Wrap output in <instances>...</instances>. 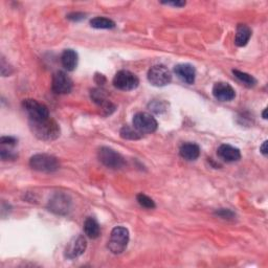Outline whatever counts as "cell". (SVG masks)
Instances as JSON below:
<instances>
[{"instance_id":"cell-31","label":"cell","mask_w":268,"mask_h":268,"mask_svg":"<svg viewBox=\"0 0 268 268\" xmlns=\"http://www.w3.org/2000/svg\"><path fill=\"white\" fill-rule=\"evenodd\" d=\"M262 116H263L264 120H267V109H266V108L264 109V111H263V113H262Z\"/></svg>"},{"instance_id":"cell-9","label":"cell","mask_w":268,"mask_h":268,"mask_svg":"<svg viewBox=\"0 0 268 268\" xmlns=\"http://www.w3.org/2000/svg\"><path fill=\"white\" fill-rule=\"evenodd\" d=\"M53 91L57 94H67L72 91L73 81L64 72H56L52 81Z\"/></svg>"},{"instance_id":"cell-5","label":"cell","mask_w":268,"mask_h":268,"mask_svg":"<svg viewBox=\"0 0 268 268\" xmlns=\"http://www.w3.org/2000/svg\"><path fill=\"white\" fill-rule=\"evenodd\" d=\"M22 107L28 115L29 121H41L49 117L47 107L33 98H26L22 102Z\"/></svg>"},{"instance_id":"cell-26","label":"cell","mask_w":268,"mask_h":268,"mask_svg":"<svg viewBox=\"0 0 268 268\" xmlns=\"http://www.w3.org/2000/svg\"><path fill=\"white\" fill-rule=\"evenodd\" d=\"M0 154H1V160L2 161H8V160H16L17 155L15 153H13L12 151H7L4 150V149H1V151H0Z\"/></svg>"},{"instance_id":"cell-14","label":"cell","mask_w":268,"mask_h":268,"mask_svg":"<svg viewBox=\"0 0 268 268\" xmlns=\"http://www.w3.org/2000/svg\"><path fill=\"white\" fill-rule=\"evenodd\" d=\"M217 154L221 160H223L226 163H235L241 158V152L239 149L226 144H223L218 148Z\"/></svg>"},{"instance_id":"cell-4","label":"cell","mask_w":268,"mask_h":268,"mask_svg":"<svg viewBox=\"0 0 268 268\" xmlns=\"http://www.w3.org/2000/svg\"><path fill=\"white\" fill-rule=\"evenodd\" d=\"M98 160L110 169H121L125 166V158L117 151L109 147H102L97 153Z\"/></svg>"},{"instance_id":"cell-24","label":"cell","mask_w":268,"mask_h":268,"mask_svg":"<svg viewBox=\"0 0 268 268\" xmlns=\"http://www.w3.org/2000/svg\"><path fill=\"white\" fill-rule=\"evenodd\" d=\"M215 214L223 218V219H233L235 217L234 212H232L231 210H227V208H220V210H218Z\"/></svg>"},{"instance_id":"cell-3","label":"cell","mask_w":268,"mask_h":268,"mask_svg":"<svg viewBox=\"0 0 268 268\" xmlns=\"http://www.w3.org/2000/svg\"><path fill=\"white\" fill-rule=\"evenodd\" d=\"M129 239H130V236H129V231L126 227H114L111 232L110 239L108 241L109 251L115 255L122 254L128 246Z\"/></svg>"},{"instance_id":"cell-23","label":"cell","mask_w":268,"mask_h":268,"mask_svg":"<svg viewBox=\"0 0 268 268\" xmlns=\"http://www.w3.org/2000/svg\"><path fill=\"white\" fill-rule=\"evenodd\" d=\"M136 199H137L138 203H140L143 207L149 208V210H150V208L152 210V208H155V206H156L155 205V202L153 201V199H151L150 197L145 195V194H143V193L138 194L136 196Z\"/></svg>"},{"instance_id":"cell-11","label":"cell","mask_w":268,"mask_h":268,"mask_svg":"<svg viewBox=\"0 0 268 268\" xmlns=\"http://www.w3.org/2000/svg\"><path fill=\"white\" fill-rule=\"evenodd\" d=\"M71 205L72 201L69 199V197L62 193L56 194L48 202L49 211L59 215L67 214L69 212V208H71Z\"/></svg>"},{"instance_id":"cell-28","label":"cell","mask_w":268,"mask_h":268,"mask_svg":"<svg viewBox=\"0 0 268 268\" xmlns=\"http://www.w3.org/2000/svg\"><path fill=\"white\" fill-rule=\"evenodd\" d=\"M67 18L71 19V20H74V21H79V20H82V19H84L85 15L83 13H72L67 16Z\"/></svg>"},{"instance_id":"cell-13","label":"cell","mask_w":268,"mask_h":268,"mask_svg":"<svg viewBox=\"0 0 268 268\" xmlns=\"http://www.w3.org/2000/svg\"><path fill=\"white\" fill-rule=\"evenodd\" d=\"M91 98L95 104L102 108V111L105 115H110L115 110V106L107 100L106 94L101 89H93L91 91Z\"/></svg>"},{"instance_id":"cell-18","label":"cell","mask_w":268,"mask_h":268,"mask_svg":"<svg viewBox=\"0 0 268 268\" xmlns=\"http://www.w3.org/2000/svg\"><path fill=\"white\" fill-rule=\"evenodd\" d=\"M61 63L68 72H73L78 65V54L74 49H65L61 56Z\"/></svg>"},{"instance_id":"cell-21","label":"cell","mask_w":268,"mask_h":268,"mask_svg":"<svg viewBox=\"0 0 268 268\" xmlns=\"http://www.w3.org/2000/svg\"><path fill=\"white\" fill-rule=\"evenodd\" d=\"M120 134H121V137L124 138V140H129V141H136V140H140V138L142 137V133L138 132L134 127L132 128L130 126H124L121 129Z\"/></svg>"},{"instance_id":"cell-22","label":"cell","mask_w":268,"mask_h":268,"mask_svg":"<svg viewBox=\"0 0 268 268\" xmlns=\"http://www.w3.org/2000/svg\"><path fill=\"white\" fill-rule=\"evenodd\" d=\"M233 74L238 79V80H239L241 83H243L244 85H246L247 87H254L257 84V80L250 74L237 71V69H234Z\"/></svg>"},{"instance_id":"cell-16","label":"cell","mask_w":268,"mask_h":268,"mask_svg":"<svg viewBox=\"0 0 268 268\" xmlns=\"http://www.w3.org/2000/svg\"><path fill=\"white\" fill-rule=\"evenodd\" d=\"M180 156L185 161L193 162L196 161L200 155V148L194 143H186L183 144L179 149Z\"/></svg>"},{"instance_id":"cell-7","label":"cell","mask_w":268,"mask_h":268,"mask_svg":"<svg viewBox=\"0 0 268 268\" xmlns=\"http://www.w3.org/2000/svg\"><path fill=\"white\" fill-rule=\"evenodd\" d=\"M138 84H140L138 78L129 71H120L116 73L113 79V85L117 89L124 91L133 90V89L137 88Z\"/></svg>"},{"instance_id":"cell-8","label":"cell","mask_w":268,"mask_h":268,"mask_svg":"<svg viewBox=\"0 0 268 268\" xmlns=\"http://www.w3.org/2000/svg\"><path fill=\"white\" fill-rule=\"evenodd\" d=\"M133 127L140 133H153L158 127L157 121L149 113L140 112L133 117Z\"/></svg>"},{"instance_id":"cell-17","label":"cell","mask_w":268,"mask_h":268,"mask_svg":"<svg viewBox=\"0 0 268 268\" xmlns=\"http://www.w3.org/2000/svg\"><path fill=\"white\" fill-rule=\"evenodd\" d=\"M252 37V29L245 24H239L237 27L235 44L239 47L245 46Z\"/></svg>"},{"instance_id":"cell-19","label":"cell","mask_w":268,"mask_h":268,"mask_svg":"<svg viewBox=\"0 0 268 268\" xmlns=\"http://www.w3.org/2000/svg\"><path fill=\"white\" fill-rule=\"evenodd\" d=\"M84 232L85 235L90 238V239H96L101 234L100 224L97 223L94 218L88 217L84 222Z\"/></svg>"},{"instance_id":"cell-27","label":"cell","mask_w":268,"mask_h":268,"mask_svg":"<svg viewBox=\"0 0 268 268\" xmlns=\"http://www.w3.org/2000/svg\"><path fill=\"white\" fill-rule=\"evenodd\" d=\"M17 140L13 136H2L0 138V143L2 145H8V146H15L17 144Z\"/></svg>"},{"instance_id":"cell-15","label":"cell","mask_w":268,"mask_h":268,"mask_svg":"<svg viewBox=\"0 0 268 268\" xmlns=\"http://www.w3.org/2000/svg\"><path fill=\"white\" fill-rule=\"evenodd\" d=\"M174 73L186 84H193L195 82L196 71L195 67L191 64H178L174 68Z\"/></svg>"},{"instance_id":"cell-10","label":"cell","mask_w":268,"mask_h":268,"mask_svg":"<svg viewBox=\"0 0 268 268\" xmlns=\"http://www.w3.org/2000/svg\"><path fill=\"white\" fill-rule=\"evenodd\" d=\"M87 248V241L84 238V236L79 235L77 237H74L73 239L69 241L65 248V258L67 259H76V258L80 257L83 255Z\"/></svg>"},{"instance_id":"cell-1","label":"cell","mask_w":268,"mask_h":268,"mask_svg":"<svg viewBox=\"0 0 268 268\" xmlns=\"http://www.w3.org/2000/svg\"><path fill=\"white\" fill-rule=\"evenodd\" d=\"M29 128L37 138L46 142L57 140L61 132L57 122L51 117L41 121H29Z\"/></svg>"},{"instance_id":"cell-20","label":"cell","mask_w":268,"mask_h":268,"mask_svg":"<svg viewBox=\"0 0 268 268\" xmlns=\"http://www.w3.org/2000/svg\"><path fill=\"white\" fill-rule=\"evenodd\" d=\"M90 25L97 29H111L115 27L114 21L105 17H95L90 20Z\"/></svg>"},{"instance_id":"cell-12","label":"cell","mask_w":268,"mask_h":268,"mask_svg":"<svg viewBox=\"0 0 268 268\" xmlns=\"http://www.w3.org/2000/svg\"><path fill=\"white\" fill-rule=\"evenodd\" d=\"M213 95L218 101L230 102L233 101L236 96L235 89L225 82H218L213 87Z\"/></svg>"},{"instance_id":"cell-25","label":"cell","mask_w":268,"mask_h":268,"mask_svg":"<svg viewBox=\"0 0 268 268\" xmlns=\"http://www.w3.org/2000/svg\"><path fill=\"white\" fill-rule=\"evenodd\" d=\"M0 69H1V75L3 77L11 76L13 74V68L8 65V63L5 62L3 57L1 58V67H0Z\"/></svg>"},{"instance_id":"cell-30","label":"cell","mask_w":268,"mask_h":268,"mask_svg":"<svg viewBox=\"0 0 268 268\" xmlns=\"http://www.w3.org/2000/svg\"><path fill=\"white\" fill-rule=\"evenodd\" d=\"M260 151H261V153H262L264 156H267L268 150H267V142H266V141H265V142L263 143V145L260 147Z\"/></svg>"},{"instance_id":"cell-6","label":"cell","mask_w":268,"mask_h":268,"mask_svg":"<svg viewBox=\"0 0 268 268\" xmlns=\"http://www.w3.org/2000/svg\"><path fill=\"white\" fill-rule=\"evenodd\" d=\"M148 80L154 86L163 87L172 81V75L165 65H155L149 69Z\"/></svg>"},{"instance_id":"cell-29","label":"cell","mask_w":268,"mask_h":268,"mask_svg":"<svg viewBox=\"0 0 268 268\" xmlns=\"http://www.w3.org/2000/svg\"><path fill=\"white\" fill-rule=\"evenodd\" d=\"M162 3L167 5H173L176 7H182L185 5V1H163Z\"/></svg>"},{"instance_id":"cell-2","label":"cell","mask_w":268,"mask_h":268,"mask_svg":"<svg viewBox=\"0 0 268 268\" xmlns=\"http://www.w3.org/2000/svg\"><path fill=\"white\" fill-rule=\"evenodd\" d=\"M29 166L35 171L43 172V173H54L56 172L59 168H60V163H59L58 158L45 154H35L29 160Z\"/></svg>"}]
</instances>
